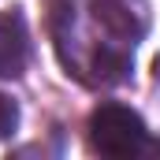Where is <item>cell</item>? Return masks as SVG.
Returning <instances> with one entry per match:
<instances>
[{
  "label": "cell",
  "instance_id": "7a4b0ae2",
  "mask_svg": "<svg viewBox=\"0 0 160 160\" xmlns=\"http://www.w3.org/2000/svg\"><path fill=\"white\" fill-rule=\"evenodd\" d=\"M26 67V26L19 15L0 11V78H15Z\"/></svg>",
  "mask_w": 160,
  "mask_h": 160
},
{
  "label": "cell",
  "instance_id": "277c9868",
  "mask_svg": "<svg viewBox=\"0 0 160 160\" xmlns=\"http://www.w3.org/2000/svg\"><path fill=\"white\" fill-rule=\"evenodd\" d=\"M153 153H157V157H160V142H157V145H153Z\"/></svg>",
  "mask_w": 160,
  "mask_h": 160
},
{
  "label": "cell",
  "instance_id": "6da1fadb",
  "mask_svg": "<svg viewBox=\"0 0 160 160\" xmlns=\"http://www.w3.org/2000/svg\"><path fill=\"white\" fill-rule=\"evenodd\" d=\"M89 145L104 157H138L145 149V123L123 104H101L89 116Z\"/></svg>",
  "mask_w": 160,
  "mask_h": 160
},
{
  "label": "cell",
  "instance_id": "3957f363",
  "mask_svg": "<svg viewBox=\"0 0 160 160\" xmlns=\"http://www.w3.org/2000/svg\"><path fill=\"white\" fill-rule=\"evenodd\" d=\"M15 123H19V108H15V101L0 93V138H8V134L15 130Z\"/></svg>",
  "mask_w": 160,
  "mask_h": 160
}]
</instances>
